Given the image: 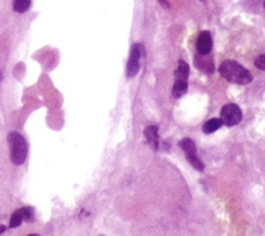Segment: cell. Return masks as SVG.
<instances>
[{"instance_id":"3","label":"cell","mask_w":265,"mask_h":236,"mask_svg":"<svg viewBox=\"0 0 265 236\" xmlns=\"http://www.w3.org/2000/svg\"><path fill=\"white\" fill-rule=\"evenodd\" d=\"M181 148L184 150L185 156H186V159L188 161L192 164V167L197 169V171H204V163L201 161V159L197 156V148H196V144L192 139L185 138L184 140H181L180 143Z\"/></svg>"},{"instance_id":"10","label":"cell","mask_w":265,"mask_h":236,"mask_svg":"<svg viewBox=\"0 0 265 236\" xmlns=\"http://www.w3.org/2000/svg\"><path fill=\"white\" fill-rule=\"evenodd\" d=\"M196 67L205 72H213V64H212L211 60L204 58V55H200V58L198 56L196 58Z\"/></svg>"},{"instance_id":"7","label":"cell","mask_w":265,"mask_h":236,"mask_svg":"<svg viewBox=\"0 0 265 236\" xmlns=\"http://www.w3.org/2000/svg\"><path fill=\"white\" fill-rule=\"evenodd\" d=\"M145 138L152 147L157 151L158 150V142H159V136H158V127L157 125H149L148 128L144 131Z\"/></svg>"},{"instance_id":"17","label":"cell","mask_w":265,"mask_h":236,"mask_svg":"<svg viewBox=\"0 0 265 236\" xmlns=\"http://www.w3.org/2000/svg\"><path fill=\"white\" fill-rule=\"evenodd\" d=\"M4 231H5L4 226H0V234H1V232H4Z\"/></svg>"},{"instance_id":"9","label":"cell","mask_w":265,"mask_h":236,"mask_svg":"<svg viewBox=\"0 0 265 236\" xmlns=\"http://www.w3.org/2000/svg\"><path fill=\"white\" fill-rule=\"evenodd\" d=\"M175 76H177V79H181V80H188L189 78L188 63L184 62V60H180V62H178V67L175 70Z\"/></svg>"},{"instance_id":"6","label":"cell","mask_w":265,"mask_h":236,"mask_svg":"<svg viewBox=\"0 0 265 236\" xmlns=\"http://www.w3.org/2000/svg\"><path fill=\"white\" fill-rule=\"evenodd\" d=\"M213 40H212L211 32L203 31L200 32L197 38V51L200 55H208L212 51Z\"/></svg>"},{"instance_id":"12","label":"cell","mask_w":265,"mask_h":236,"mask_svg":"<svg viewBox=\"0 0 265 236\" xmlns=\"http://www.w3.org/2000/svg\"><path fill=\"white\" fill-rule=\"evenodd\" d=\"M31 5V0H14V11L23 14L26 12Z\"/></svg>"},{"instance_id":"16","label":"cell","mask_w":265,"mask_h":236,"mask_svg":"<svg viewBox=\"0 0 265 236\" xmlns=\"http://www.w3.org/2000/svg\"><path fill=\"white\" fill-rule=\"evenodd\" d=\"M158 1H159V3H161V4L163 5V7H165V8H169V7H170L166 0H158Z\"/></svg>"},{"instance_id":"2","label":"cell","mask_w":265,"mask_h":236,"mask_svg":"<svg viewBox=\"0 0 265 236\" xmlns=\"http://www.w3.org/2000/svg\"><path fill=\"white\" fill-rule=\"evenodd\" d=\"M8 144L9 156H11L12 163L16 165L23 164L26 161L28 152L27 143H26L24 138L19 132H11L8 135Z\"/></svg>"},{"instance_id":"13","label":"cell","mask_w":265,"mask_h":236,"mask_svg":"<svg viewBox=\"0 0 265 236\" xmlns=\"http://www.w3.org/2000/svg\"><path fill=\"white\" fill-rule=\"evenodd\" d=\"M23 222V214H22V209H18V211H15L12 216H11V220H9V227L15 228L19 227Z\"/></svg>"},{"instance_id":"1","label":"cell","mask_w":265,"mask_h":236,"mask_svg":"<svg viewBox=\"0 0 265 236\" xmlns=\"http://www.w3.org/2000/svg\"><path fill=\"white\" fill-rule=\"evenodd\" d=\"M218 71L225 80L234 83V84L244 85L253 80V76H252L251 72L234 60H225V62L221 63Z\"/></svg>"},{"instance_id":"5","label":"cell","mask_w":265,"mask_h":236,"mask_svg":"<svg viewBox=\"0 0 265 236\" xmlns=\"http://www.w3.org/2000/svg\"><path fill=\"white\" fill-rule=\"evenodd\" d=\"M142 54H144L142 45L141 44L131 45L130 56H129V62H127V68H126V72H127V76H129V78H133V76L137 75L138 71H140Z\"/></svg>"},{"instance_id":"18","label":"cell","mask_w":265,"mask_h":236,"mask_svg":"<svg viewBox=\"0 0 265 236\" xmlns=\"http://www.w3.org/2000/svg\"><path fill=\"white\" fill-rule=\"evenodd\" d=\"M264 7H265V3H264Z\"/></svg>"},{"instance_id":"15","label":"cell","mask_w":265,"mask_h":236,"mask_svg":"<svg viewBox=\"0 0 265 236\" xmlns=\"http://www.w3.org/2000/svg\"><path fill=\"white\" fill-rule=\"evenodd\" d=\"M255 66L261 71H265V55H260L259 58L255 60Z\"/></svg>"},{"instance_id":"11","label":"cell","mask_w":265,"mask_h":236,"mask_svg":"<svg viewBox=\"0 0 265 236\" xmlns=\"http://www.w3.org/2000/svg\"><path fill=\"white\" fill-rule=\"evenodd\" d=\"M221 125H222L221 119H211L204 124V132L205 134H213V132H216L217 129L221 128Z\"/></svg>"},{"instance_id":"8","label":"cell","mask_w":265,"mask_h":236,"mask_svg":"<svg viewBox=\"0 0 265 236\" xmlns=\"http://www.w3.org/2000/svg\"><path fill=\"white\" fill-rule=\"evenodd\" d=\"M186 91H188V81L177 79L174 83V87H173V96L174 98H181Z\"/></svg>"},{"instance_id":"4","label":"cell","mask_w":265,"mask_h":236,"mask_svg":"<svg viewBox=\"0 0 265 236\" xmlns=\"http://www.w3.org/2000/svg\"><path fill=\"white\" fill-rule=\"evenodd\" d=\"M243 119V112L240 110L237 104H225L222 110H221V121L222 124L228 125V127H233L238 124Z\"/></svg>"},{"instance_id":"14","label":"cell","mask_w":265,"mask_h":236,"mask_svg":"<svg viewBox=\"0 0 265 236\" xmlns=\"http://www.w3.org/2000/svg\"><path fill=\"white\" fill-rule=\"evenodd\" d=\"M22 209V214H23V219L24 220H32L34 219V209L31 208V207H24V208H20Z\"/></svg>"}]
</instances>
